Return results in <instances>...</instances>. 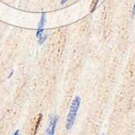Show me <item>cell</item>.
Wrapping results in <instances>:
<instances>
[{
  "label": "cell",
  "instance_id": "cell-1",
  "mask_svg": "<svg viewBox=\"0 0 135 135\" xmlns=\"http://www.w3.org/2000/svg\"><path fill=\"white\" fill-rule=\"evenodd\" d=\"M80 102H81V99L79 97H76L73 99L72 104H71V107H70V110H69V113H68L67 119H66L65 128L68 131L71 129L72 127L74 126V123L76 121V117H77L78 114V110H79V106H80Z\"/></svg>",
  "mask_w": 135,
  "mask_h": 135
},
{
  "label": "cell",
  "instance_id": "cell-2",
  "mask_svg": "<svg viewBox=\"0 0 135 135\" xmlns=\"http://www.w3.org/2000/svg\"><path fill=\"white\" fill-rule=\"evenodd\" d=\"M57 123H58V116H57V115H54V116L51 117V119H50L47 131H46V135H54Z\"/></svg>",
  "mask_w": 135,
  "mask_h": 135
},
{
  "label": "cell",
  "instance_id": "cell-3",
  "mask_svg": "<svg viewBox=\"0 0 135 135\" xmlns=\"http://www.w3.org/2000/svg\"><path fill=\"white\" fill-rule=\"evenodd\" d=\"M45 21H46V15H45V13H43L42 14V17H41L40 22H39L38 29H37V32H36L37 38L41 37L44 34V27H45Z\"/></svg>",
  "mask_w": 135,
  "mask_h": 135
},
{
  "label": "cell",
  "instance_id": "cell-4",
  "mask_svg": "<svg viewBox=\"0 0 135 135\" xmlns=\"http://www.w3.org/2000/svg\"><path fill=\"white\" fill-rule=\"evenodd\" d=\"M42 114H39V116H38V118H37V121H36V125H35V127H34V131H33V134L32 135H36V133H37V131H38V128H39V126H40V122H41V120H42Z\"/></svg>",
  "mask_w": 135,
  "mask_h": 135
},
{
  "label": "cell",
  "instance_id": "cell-5",
  "mask_svg": "<svg viewBox=\"0 0 135 135\" xmlns=\"http://www.w3.org/2000/svg\"><path fill=\"white\" fill-rule=\"evenodd\" d=\"M99 0H93L92 4H91V7H90V9H91V12H94L95 9H97V6L98 4Z\"/></svg>",
  "mask_w": 135,
  "mask_h": 135
},
{
  "label": "cell",
  "instance_id": "cell-6",
  "mask_svg": "<svg viewBox=\"0 0 135 135\" xmlns=\"http://www.w3.org/2000/svg\"><path fill=\"white\" fill-rule=\"evenodd\" d=\"M38 39H39V40H38L39 44H40V45H43V44L45 43V41L46 40V34L44 33L43 35H42L41 37H39Z\"/></svg>",
  "mask_w": 135,
  "mask_h": 135
},
{
  "label": "cell",
  "instance_id": "cell-7",
  "mask_svg": "<svg viewBox=\"0 0 135 135\" xmlns=\"http://www.w3.org/2000/svg\"><path fill=\"white\" fill-rule=\"evenodd\" d=\"M135 15V4L134 6H133V9H132V16Z\"/></svg>",
  "mask_w": 135,
  "mask_h": 135
},
{
  "label": "cell",
  "instance_id": "cell-8",
  "mask_svg": "<svg viewBox=\"0 0 135 135\" xmlns=\"http://www.w3.org/2000/svg\"><path fill=\"white\" fill-rule=\"evenodd\" d=\"M12 75H13V70H12V71H11V74L9 75V77H8V79H11V76H12Z\"/></svg>",
  "mask_w": 135,
  "mask_h": 135
},
{
  "label": "cell",
  "instance_id": "cell-9",
  "mask_svg": "<svg viewBox=\"0 0 135 135\" xmlns=\"http://www.w3.org/2000/svg\"><path fill=\"white\" fill-rule=\"evenodd\" d=\"M67 1H68V0H61V3L63 5V4H65V3L67 2Z\"/></svg>",
  "mask_w": 135,
  "mask_h": 135
},
{
  "label": "cell",
  "instance_id": "cell-10",
  "mask_svg": "<svg viewBox=\"0 0 135 135\" xmlns=\"http://www.w3.org/2000/svg\"><path fill=\"white\" fill-rule=\"evenodd\" d=\"M19 133H20V131H16L15 132L13 133V135H19Z\"/></svg>",
  "mask_w": 135,
  "mask_h": 135
}]
</instances>
